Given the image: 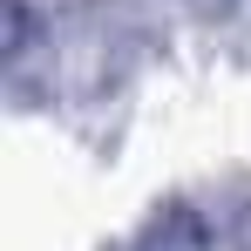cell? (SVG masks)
I'll use <instances>...</instances> for the list:
<instances>
[{"instance_id": "cell-1", "label": "cell", "mask_w": 251, "mask_h": 251, "mask_svg": "<svg viewBox=\"0 0 251 251\" xmlns=\"http://www.w3.org/2000/svg\"><path fill=\"white\" fill-rule=\"evenodd\" d=\"M109 251H217V238H210L197 197L176 190V197H163V204H150Z\"/></svg>"}]
</instances>
